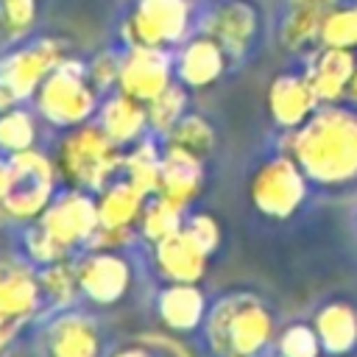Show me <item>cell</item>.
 Segmentation results:
<instances>
[{
    "label": "cell",
    "instance_id": "obj_1",
    "mask_svg": "<svg viewBox=\"0 0 357 357\" xmlns=\"http://www.w3.org/2000/svg\"><path fill=\"white\" fill-rule=\"evenodd\" d=\"M287 153L318 184H346L357 178V114L326 106L287 137Z\"/></svg>",
    "mask_w": 357,
    "mask_h": 357
},
{
    "label": "cell",
    "instance_id": "obj_2",
    "mask_svg": "<svg viewBox=\"0 0 357 357\" xmlns=\"http://www.w3.org/2000/svg\"><path fill=\"white\" fill-rule=\"evenodd\" d=\"M204 335L215 357H259L273 337V318L257 296L231 293L212 304Z\"/></svg>",
    "mask_w": 357,
    "mask_h": 357
},
{
    "label": "cell",
    "instance_id": "obj_3",
    "mask_svg": "<svg viewBox=\"0 0 357 357\" xmlns=\"http://www.w3.org/2000/svg\"><path fill=\"white\" fill-rule=\"evenodd\" d=\"M53 162L64 187L98 195L106 184L114 181L117 173H123V148L112 142L98 123H84L67 128L56 145Z\"/></svg>",
    "mask_w": 357,
    "mask_h": 357
},
{
    "label": "cell",
    "instance_id": "obj_4",
    "mask_svg": "<svg viewBox=\"0 0 357 357\" xmlns=\"http://www.w3.org/2000/svg\"><path fill=\"white\" fill-rule=\"evenodd\" d=\"M33 106L39 117L56 128H75L89 123L100 109V92L86 75V61L67 56L36 89Z\"/></svg>",
    "mask_w": 357,
    "mask_h": 357
},
{
    "label": "cell",
    "instance_id": "obj_5",
    "mask_svg": "<svg viewBox=\"0 0 357 357\" xmlns=\"http://www.w3.org/2000/svg\"><path fill=\"white\" fill-rule=\"evenodd\" d=\"M8 159V190L3 198L6 220L33 223L56 195L59 170L50 156L36 148L6 156Z\"/></svg>",
    "mask_w": 357,
    "mask_h": 357
},
{
    "label": "cell",
    "instance_id": "obj_6",
    "mask_svg": "<svg viewBox=\"0 0 357 357\" xmlns=\"http://www.w3.org/2000/svg\"><path fill=\"white\" fill-rule=\"evenodd\" d=\"M248 195L257 212L273 220H284L301 206L307 195V173L290 153L273 156L251 176Z\"/></svg>",
    "mask_w": 357,
    "mask_h": 357
},
{
    "label": "cell",
    "instance_id": "obj_7",
    "mask_svg": "<svg viewBox=\"0 0 357 357\" xmlns=\"http://www.w3.org/2000/svg\"><path fill=\"white\" fill-rule=\"evenodd\" d=\"M190 3L187 0H137L123 20V42L128 47H170L187 39Z\"/></svg>",
    "mask_w": 357,
    "mask_h": 357
},
{
    "label": "cell",
    "instance_id": "obj_8",
    "mask_svg": "<svg viewBox=\"0 0 357 357\" xmlns=\"http://www.w3.org/2000/svg\"><path fill=\"white\" fill-rule=\"evenodd\" d=\"M67 59V45L56 36H45L28 45H20L0 56V81L20 98L33 100L42 81Z\"/></svg>",
    "mask_w": 357,
    "mask_h": 357
},
{
    "label": "cell",
    "instance_id": "obj_9",
    "mask_svg": "<svg viewBox=\"0 0 357 357\" xmlns=\"http://www.w3.org/2000/svg\"><path fill=\"white\" fill-rule=\"evenodd\" d=\"M36 223H42L67 251L84 248L100 223L98 220V201L86 190L67 187V190L53 195V201L47 204V209L39 215Z\"/></svg>",
    "mask_w": 357,
    "mask_h": 357
},
{
    "label": "cell",
    "instance_id": "obj_10",
    "mask_svg": "<svg viewBox=\"0 0 357 357\" xmlns=\"http://www.w3.org/2000/svg\"><path fill=\"white\" fill-rule=\"evenodd\" d=\"M173 75H176V56H170L167 47L134 45L120 56L117 89L148 103L173 84Z\"/></svg>",
    "mask_w": 357,
    "mask_h": 357
},
{
    "label": "cell",
    "instance_id": "obj_11",
    "mask_svg": "<svg viewBox=\"0 0 357 357\" xmlns=\"http://www.w3.org/2000/svg\"><path fill=\"white\" fill-rule=\"evenodd\" d=\"M81 296L92 304H117L131 287V265L120 251H86L75 259Z\"/></svg>",
    "mask_w": 357,
    "mask_h": 357
},
{
    "label": "cell",
    "instance_id": "obj_12",
    "mask_svg": "<svg viewBox=\"0 0 357 357\" xmlns=\"http://www.w3.org/2000/svg\"><path fill=\"white\" fill-rule=\"evenodd\" d=\"M47 357H103V335L92 315L61 310L45 326Z\"/></svg>",
    "mask_w": 357,
    "mask_h": 357
},
{
    "label": "cell",
    "instance_id": "obj_13",
    "mask_svg": "<svg viewBox=\"0 0 357 357\" xmlns=\"http://www.w3.org/2000/svg\"><path fill=\"white\" fill-rule=\"evenodd\" d=\"M42 287L36 265L31 259L3 257L0 259V318L3 321H28L42 307Z\"/></svg>",
    "mask_w": 357,
    "mask_h": 357
},
{
    "label": "cell",
    "instance_id": "obj_14",
    "mask_svg": "<svg viewBox=\"0 0 357 357\" xmlns=\"http://www.w3.org/2000/svg\"><path fill=\"white\" fill-rule=\"evenodd\" d=\"M209 251L190 234L187 226L153 243V265L167 282H201L206 273Z\"/></svg>",
    "mask_w": 357,
    "mask_h": 357
},
{
    "label": "cell",
    "instance_id": "obj_15",
    "mask_svg": "<svg viewBox=\"0 0 357 357\" xmlns=\"http://www.w3.org/2000/svg\"><path fill=\"white\" fill-rule=\"evenodd\" d=\"M204 190V159L165 145L162 148V170H159V190L156 195L173 201L176 206L187 209Z\"/></svg>",
    "mask_w": 357,
    "mask_h": 357
},
{
    "label": "cell",
    "instance_id": "obj_16",
    "mask_svg": "<svg viewBox=\"0 0 357 357\" xmlns=\"http://www.w3.org/2000/svg\"><path fill=\"white\" fill-rule=\"evenodd\" d=\"M226 70V50L206 36L204 31L198 36H190L181 42L176 53V78L187 89H204L212 86Z\"/></svg>",
    "mask_w": 357,
    "mask_h": 357
},
{
    "label": "cell",
    "instance_id": "obj_17",
    "mask_svg": "<svg viewBox=\"0 0 357 357\" xmlns=\"http://www.w3.org/2000/svg\"><path fill=\"white\" fill-rule=\"evenodd\" d=\"M206 298L198 282H167L156 296V315L165 329L176 335H190L206 321Z\"/></svg>",
    "mask_w": 357,
    "mask_h": 357
},
{
    "label": "cell",
    "instance_id": "obj_18",
    "mask_svg": "<svg viewBox=\"0 0 357 357\" xmlns=\"http://www.w3.org/2000/svg\"><path fill=\"white\" fill-rule=\"evenodd\" d=\"M204 33L212 36L223 50L226 56H234L240 59L248 45L254 42V33H257V14L248 3L243 0H229L223 6H218L215 11L206 14L204 20Z\"/></svg>",
    "mask_w": 357,
    "mask_h": 357
},
{
    "label": "cell",
    "instance_id": "obj_19",
    "mask_svg": "<svg viewBox=\"0 0 357 357\" xmlns=\"http://www.w3.org/2000/svg\"><path fill=\"white\" fill-rule=\"evenodd\" d=\"M98 126L109 134L112 142H117L123 151L134 142H139L145 137V131H151L148 126V109L142 100L126 95V92H112L100 100L98 109Z\"/></svg>",
    "mask_w": 357,
    "mask_h": 357
},
{
    "label": "cell",
    "instance_id": "obj_20",
    "mask_svg": "<svg viewBox=\"0 0 357 357\" xmlns=\"http://www.w3.org/2000/svg\"><path fill=\"white\" fill-rule=\"evenodd\" d=\"M354 70H357V61L351 56V47H329L326 45L321 53H315L310 59L304 78L310 81L318 100L335 103L349 92Z\"/></svg>",
    "mask_w": 357,
    "mask_h": 357
},
{
    "label": "cell",
    "instance_id": "obj_21",
    "mask_svg": "<svg viewBox=\"0 0 357 357\" xmlns=\"http://www.w3.org/2000/svg\"><path fill=\"white\" fill-rule=\"evenodd\" d=\"M315 103L318 98L304 75H279L268 89V112L273 123L290 131L310 120Z\"/></svg>",
    "mask_w": 357,
    "mask_h": 357
},
{
    "label": "cell",
    "instance_id": "obj_22",
    "mask_svg": "<svg viewBox=\"0 0 357 357\" xmlns=\"http://www.w3.org/2000/svg\"><path fill=\"white\" fill-rule=\"evenodd\" d=\"M98 220L103 226H137L148 195H142L128 178H114L98 195Z\"/></svg>",
    "mask_w": 357,
    "mask_h": 357
},
{
    "label": "cell",
    "instance_id": "obj_23",
    "mask_svg": "<svg viewBox=\"0 0 357 357\" xmlns=\"http://www.w3.org/2000/svg\"><path fill=\"white\" fill-rule=\"evenodd\" d=\"M312 326L326 354H346L357 346V312L343 301L321 307Z\"/></svg>",
    "mask_w": 357,
    "mask_h": 357
},
{
    "label": "cell",
    "instance_id": "obj_24",
    "mask_svg": "<svg viewBox=\"0 0 357 357\" xmlns=\"http://www.w3.org/2000/svg\"><path fill=\"white\" fill-rule=\"evenodd\" d=\"M332 11V0H290L287 17L282 22V45L301 50L307 42L321 36V25Z\"/></svg>",
    "mask_w": 357,
    "mask_h": 357
},
{
    "label": "cell",
    "instance_id": "obj_25",
    "mask_svg": "<svg viewBox=\"0 0 357 357\" xmlns=\"http://www.w3.org/2000/svg\"><path fill=\"white\" fill-rule=\"evenodd\" d=\"M159 170H162V148L142 137L139 142L123 151V178H128L142 195H156L159 190Z\"/></svg>",
    "mask_w": 357,
    "mask_h": 357
},
{
    "label": "cell",
    "instance_id": "obj_26",
    "mask_svg": "<svg viewBox=\"0 0 357 357\" xmlns=\"http://www.w3.org/2000/svg\"><path fill=\"white\" fill-rule=\"evenodd\" d=\"M36 276H39V287H42V298L50 304V307H59V310H67L75 304V298L81 296V284H78V268L70 257L64 259H56L50 265H42L36 268Z\"/></svg>",
    "mask_w": 357,
    "mask_h": 357
},
{
    "label": "cell",
    "instance_id": "obj_27",
    "mask_svg": "<svg viewBox=\"0 0 357 357\" xmlns=\"http://www.w3.org/2000/svg\"><path fill=\"white\" fill-rule=\"evenodd\" d=\"M184 212L187 209L176 206L173 201H167L162 195H151L145 201V209H142L139 223H137L139 237L148 240V243H159L162 237H167V234H173L176 229L184 226V220H187Z\"/></svg>",
    "mask_w": 357,
    "mask_h": 357
},
{
    "label": "cell",
    "instance_id": "obj_28",
    "mask_svg": "<svg viewBox=\"0 0 357 357\" xmlns=\"http://www.w3.org/2000/svg\"><path fill=\"white\" fill-rule=\"evenodd\" d=\"M148 109V126L162 139L173 131V126L187 114V86L181 81H173L165 92H159L153 100L145 103Z\"/></svg>",
    "mask_w": 357,
    "mask_h": 357
},
{
    "label": "cell",
    "instance_id": "obj_29",
    "mask_svg": "<svg viewBox=\"0 0 357 357\" xmlns=\"http://www.w3.org/2000/svg\"><path fill=\"white\" fill-rule=\"evenodd\" d=\"M165 145H173V148H181L198 159H206L215 148V131L212 126L206 123V117L201 114H184L173 131L165 137Z\"/></svg>",
    "mask_w": 357,
    "mask_h": 357
},
{
    "label": "cell",
    "instance_id": "obj_30",
    "mask_svg": "<svg viewBox=\"0 0 357 357\" xmlns=\"http://www.w3.org/2000/svg\"><path fill=\"white\" fill-rule=\"evenodd\" d=\"M36 145V120L22 106H14L0 114V153L11 156Z\"/></svg>",
    "mask_w": 357,
    "mask_h": 357
},
{
    "label": "cell",
    "instance_id": "obj_31",
    "mask_svg": "<svg viewBox=\"0 0 357 357\" xmlns=\"http://www.w3.org/2000/svg\"><path fill=\"white\" fill-rule=\"evenodd\" d=\"M22 245H25V257L36 265V268H42V265H50V262H56V259H64V257H70V251L42 226V223H31L28 229H25V237H22Z\"/></svg>",
    "mask_w": 357,
    "mask_h": 357
},
{
    "label": "cell",
    "instance_id": "obj_32",
    "mask_svg": "<svg viewBox=\"0 0 357 357\" xmlns=\"http://www.w3.org/2000/svg\"><path fill=\"white\" fill-rule=\"evenodd\" d=\"M321 39L329 47H354L357 45V6L332 8L321 25Z\"/></svg>",
    "mask_w": 357,
    "mask_h": 357
},
{
    "label": "cell",
    "instance_id": "obj_33",
    "mask_svg": "<svg viewBox=\"0 0 357 357\" xmlns=\"http://www.w3.org/2000/svg\"><path fill=\"white\" fill-rule=\"evenodd\" d=\"M36 0H0V36L20 39L33 28Z\"/></svg>",
    "mask_w": 357,
    "mask_h": 357
},
{
    "label": "cell",
    "instance_id": "obj_34",
    "mask_svg": "<svg viewBox=\"0 0 357 357\" xmlns=\"http://www.w3.org/2000/svg\"><path fill=\"white\" fill-rule=\"evenodd\" d=\"M324 351L315 326L293 324L279 335V354L282 357H318Z\"/></svg>",
    "mask_w": 357,
    "mask_h": 357
},
{
    "label": "cell",
    "instance_id": "obj_35",
    "mask_svg": "<svg viewBox=\"0 0 357 357\" xmlns=\"http://www.w3.org/2000/svg\"><path fill=\"white\" fill-rule=\"evenodd\" d=\"M86 75L92 81V86L106 95L109 89H117V78H120V56L112 50H103L98 56H92L86 61Z\"/></svg>",
    "mask_w": 357,
    "mask_h": 357
},
{
    "label": "cell",
    "instance_id": "obj_36",
    "mask_svg": "<svg viewBox=\"0 0 357 357\" xmlns=\"http://www.w3.org/2000/svg\"><path fill=\"white\" fill-rule=\"evenodd\" d=\"M134 240H137V226H103V223H98V229L86 240L84 251H123Z\"/></svg>",
    "mask_w": 357,
    "mask_h": 357
},
{
    "label": "cell",
    "instance_id": "obj_37",
    "mask_svg": "<svg viewBox=\"0 0 357 357\" xmlns=\"http://www.w3.org/2000/svg\"><path fill=\"white\" fill-rule=\"evenodd\" d=\"M139 343L142 346H148L153 354H162V357H195V351L176 335V332H145L142 337H139Z\"/></svg>",
    "mask_w": 357,
    "mask_h": 357
},
{
    "label": "cell",
    "instance_id": "obj_38",
    "mask_svg": "<svg viewBox=\"0 0 357 357\" xmlns=\"http://www.w3.org/2000/svg\"><path fill=\"white\" fill-rule=\"evenodd\" d=\"M184 226L190 229V234L212 254V251H218V245H220V226H218V220L212 218V215H206V212H192L187 220H184Z\"/></svg>",
    "mask_w": 357,
    "mask_h": 357
},
{
    "label": "cell",
    "instance_id": "obj_39",
    "mask_svg": "<svg viewBox=\"0 0 357 357\" xmlns=\"http://www.w3.org/2000/svg\"><path fill=\"white\" fill-rule=\"evenodd\" d=\"M6 190H8V159H0V223H6V212H3Z\"/></svg>",
    "mask_w": 357,
    "mask_h": 357
},
{
    "label": "cell",
    "instance_id": "obj_40",
    "mask_svg": "<svg viewBox=\"0 0 357 357\" xmlns=\"http://www.w3.org/2000/svg\"><path fill=\"white\" fill-rule=\"evenodd\" d=\"M14 106H20V98H17V95H14L3 81H0V114H3V112H8V109H14Z\"/></svg>",
    "mask_w": 357,
    "mask_h": 357
},
{
    "label": "cell",
    "instance_id": "obj_41",
    "mask_svg": "<svg viewBox=\"0 0 357 357\" xmlns=\"http://www.w3.org/2000/svg\"><path fill=\"white\" fill-rule=\"evenodd\" d=\"M112 357H153V351H151L148 346H142V343H137V346H126V349H120V351H114Z\"/></svg>",
    "mask_w": 357,
    "mask_h": 357
},
{
    "label": "cell",
    "instance_id": "obj_42",
    "mask_svg": "<svg viewBox=\"0 0 357 357\" xmlns=\"http://www.w3.org/2000/svg\"><path fill=\"white\" fill-rule=\"evenodd\" d=\"M17 329H20V324H17V321H3V318H0V351H3V349H6V343L14 337V332H17Z\"/></svg>",
    "mask_w": 357,
    "mask_h": 357
},
{
    "label": "cell",
    "instance_id": "obj_43",
    "mask_svg": "<svg viewBox=\"0 0 357 357\" xmlns=\"http://www.w3.org/2000/svg\"><path fill=\"white\" fill-rule=\"evenodd\" d=\"M349 98L357 103V70H354V75H351V84H349Z\"/></svg>",
    "mask_w": 357,
    "mask_h": 357
}]
</instances>
